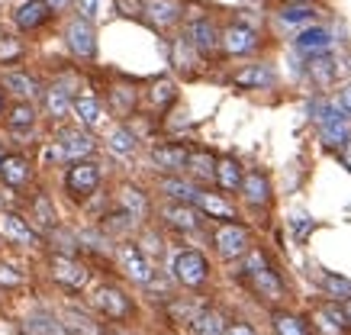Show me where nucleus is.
Returning a JSON list of instances; mask_svg holds the SVG:
<instances>
[{
  "label": "nucleus",
  "instance_id": "nucleus-1",
  "mask_svg": "<svg viewBox=\"0 0 351 335\" xmlns=\"http://www.w3.org/2000/svg\"><path fill=\"white\" fill-rule=\"evenodd\" d=\"M258 297H265V300H284V281L277 277L274 268H267V261L261 251H252L248 261L242 264V274H239Z\"/></svg>",
  "mask_w": 351,
  "mask_h": 335
},
{
  "label": "nucleus",
  "instance_id": "nucleus-2",
  "mask_svg": "<svg viewBox=\"0 0 351 335\" xmlns=\"http://www.w3.org/2000/svg\"><path fill=\"white\" fill-rule=\"evenodd\" d=\"M97 151V142L94 136H90V129H58L52 139V158L55 162H84V158H90Z\"/></svg>",
  "mask_w": 351,
  "mask_h": 335
},
{
  "label": "nucleus",
  "instance_id": "nucleus-3",
  "mask_svg": "<svg viewBox=\"0 0 351 335\" xmlns=\"http://www.w3.org/2000/svg\"><path fill=\"white\" fill-rule=\"evenodd\" d=\"M64 42L71 49L75 58L81 62H90L97 58V29H94V20H87V16H71V20L64 23Z\"/></svg>",
  "mask_w": 351,
  "mask_h": 335
},
{
  "label": "nucleus",
  "instance_id": "nucleus-4",
  "mask_svg": "<svg viewBox=\"0 0 351 335\" xmlns=\"http://www.w3.org/2000/svg\"><path fill=\"white\" fill-rule=\"evenodd\" d=\"M213 242H216V251H219L226 261L245 258V255H248V249H252V236H248V229L239 226V223H232V219L216 229Z\"/></svg>",
  "mask_w": 351,
  "mask_h": 335
},
{
  "label": "nucleus",
  "instance_id": "nucleus-5",
  "mask_svg": "<svg viewBox=\"0 0 351 335\" xmlns=\"http://www.w3.org/2000/svg\"><path fill=\"white\" fill-rule=\"evenodd\" d=\"M64 187H68V194L75 197V200H87V197L100 187V164L87 162V158L84 162L68 164V171H64Z\"/></svg>",
  "mask_w": 351,
  "mask_h": 335
},
{
  "label": "nucleus",
  "instance_id": "nucleus-6",
  "mask_svg": "<svg viewBox=\"0 0 351 335\" xmlns=\"http://www.w3.org/2000/svg\"><path fill=\"white\" fill-rule=\"evenodd\" d=\"M117 261H119V268H123V274H126L129 281H136V284H152L155 281L145 251L138 249V245H132V242H123V245H119Z\"/></svg>",
  "mask_w": 351,
  "mask_h": 335
},
{
  "label": "nucleus",
  "instance_id": "nucleus-7",
  "mask_svg": "<svg viewBox=\"0 0 351 335\" xmlns=\"http://www.w3.org/2000/svg\"><path fill=\"white\" fill-rule=\"evenodd\" d=\"M261 49V36L245 26V23H229L223 29V52L239 58V55H255Z\"/></svg>",
  "mask_w": 351,
  "mask_h": 335
},
{
  "label": "nucleus",
  "instance_id": "nucleus-8",
  "mask_svg": "<svg viewBox=\"0 0 351 335\" xmlns=\"http://www.w3.org/2000/svg\"><path fill=\"white\" fill-rule=\"evenodd\" d=\"M52 16H55V10H52L49 0H23L20 7L13 10V23H16V29H23V33L43 29Z\"/></svg>",
  "mask_w": 351,
  "mask_h": 335
},
{
  "label": "nucleus",
  "instance_id": "nucleus-9",
  "mask_svg": "<svg viewBox=\"0 0 351 335\" xmlns=\"http://www.w3.org/2000/svg\"><path fill=\"white\" fill-rule=\"evenodd\" d=\"M206 274H210V268H206V258H203L200 251H181L174 258V277L184 287H203Z\"/></svg>",
  "mask_w": 351,
  "mask_h": 335
},
{
  "label": "nucleus",
  "instance_id": "nucleus-10",
  "mask_svg": "<svg viewBox=\"0 0 351 335\" xmlns=\"http://www.w3.org/2000/svg\"><path fill=\"white\" fill-rule=\"evenodd\" d=\"M0 232H3V238H7L10 245H20V249L39 245V232H36L20 213H10V210L0 213Z\"/></svg>",
  "mask_w": 351,
  "mask_h": 335
},
{
  "label": "nucleus",
  "instance_id": "nucleus-11",
  "mask_svg": "<svg viewBox=\"0 0 351 335\" xmlns=\"http://www.w3.org/2000/svg\"><path fill=\"white\" fill-rule=\"evenodd\" d=\"M187 39L193 42V49L200 52V58H210L223 49V33L216 29V23L210 20H197L191 23V29H187Z\"/></svg>",
  "mask_w": 351,
  "mask_h": 335
},
{
  "label": "nucleus",
  "instance_id": "nucleus-12",
  "mask_svg": "<svg viewBox=\"0 0 351 335\" xmlns=\"http://www.w3.org/2000/svg\"><path fill=\"white\" fill-rule=\"evenodd\" d=\"M94 306L107 319H129L132 316V300L123 290H117V287H100L94 293Z\"/></svg>",
  "mask_w": 351,
  "mask_h": 335
},
{
  "label": "nucleus",
  "instance_id": "nucleus-13",
  "mask_svg": "<svg viewBox=\"0 0 351 335\" xmlns=\"http://www.w3.org/2000/svg\"><path fill=\"white\" fill-rule=\"evenodd\" d=\"M52 277L58 284H64L68 290H81L87 284V268L81 264V261H75L71 255H58V258H52Z\"/></svg>",
  "mask_w": 351,
  "mask_h": 335
},
{
  "label": "nucleus",
  "instance_id": "nucleus-14",
  "mask_svg": "<svg viewBox=\"0 0 351 335\" xmlns=\"http://www.w3.org/2000/svg\"><path fill=\"white\" fill-rule=\"evenodd\" d=\"M142 13H145V20L155 26V29H171L174 23L181 20V3L178 0H145L142 3Z\"/></svg>",
  "mask_w": 351,
  "mask_h": 335
},
{
  "label": "nucleus",
  "instance_id": "nucleus-15",
  "mask_svg": "<svg viewBox=\"0 0 351 335\" xmlns=\"http://www.w3.org/2000/svg\"><path fill=\"white\" fill-rule=\"evenodd\" d=\"M232 84L242 87V90H261V87H274L277 84V75H274V68H271V65L255 62V65H245L242 71H235Z\"/></svg>",
  "mask_w": 351,
  "mask_h": 335
},
{
  "label": "nucleus",
  "instance_id": "nucleus-16",
  "mask_svg": "<svg viewBox=\"0 0 351 335\" xmlns=\"http://www.w3.org/2000/svg\"><path fill=\"white\" fill-rule=\"evenodd\" d=\"M0 181L13 190H20L32 181V164L29 158H23V155H3V162H0Z\"/></svg>",
  "mask_w": 351,
  "mask_h": 335
},
{
  "label": "nucleus",
  "instance_id": "nucleus-17",
  "mask_svg": "<svg viewBox=\"0 0 351 335\" xmlns=\"http://www.w3.org/2000/svg\"><path fill=\"white\" fill-rule=\"evenodd\" d=\"M187 158H191V149H184V145H155V149H152L155 168H158V171H168V174L187 171Z\"/></svg>",
  "mask_w": 351,
  "mask_h": 335
},
{
  "label": "nucleus",
  "instance_id": "nucleus-18",
  "mask_svg": "<svg viewBox=\"0 0 351 335\" xmlns=\"http://www.w3.org/2000/svg\"><path fill=\"white\" fill-rule=\"evenodd\" d=\"M242 197L248 206H255V210H261V206H271V181H267L265 171H248L242 181Z\"/></svg>",
  "mask_w": 351,
  "mask_h": 335
},
{
  "label": "nucleus",
  "instance_id": "nucleus-19",
  "mask_svg": "<svg viewBox=\"0 0 351 335\" xmlns=\"http://www.w3.org/2000/svg\"><path fill=\"white\" fill-rule=\"evenodd\" d=\"M161 219L178 232H193L200 229V210H193L191 203H168L161 210Z\"/></svg>",
  "mask_w": 351,
  "mask_h": 335
},
{
  "label": "nucleus",
  "instance_id": "nucleus-20",
  "mask_svg": "<svg viewBox=\"0 0 351 335\" xmlns=\"http://www.w3.org/2000/svg\"><path fill=\"white\" fill-rule=\"evenodd\" d=\"M43 103H45V113L52 119H64L75 113V97H71V90L62 84L49 87V90H43Z\"/></svg>",
  "mask_w": 351,
  "mask_h": 335
},
{
  "label": "nucleus",
  "instance_id": "nucleus-21",
  "mask_svg": "<svg viewBox=\"0 0 351 335\" xmlns=\"http://www.w3.org/2000/svg\"><path fill=\"white\" fill-rule=\"evenodd\" d=\"M216 164H219V158H216L213 151L197 149V151H191V158H187V174H191L193 181H200V184H213Z\"/></svg>",
  "mask_w": 351,
  "mask_h": 335
},
{
  "label": "nucleus",
  "instance_id": "nucleus-22",
  "mask_svg": "<svg viewBox=\"0 0 351 335\" xmlns=\"http://www.w3.org/2000/svg\"><path fill=\"white\" fill-rule=\"evenodd\" d=\"M0 84L7 87L10 94H16L20 100H32L39 97V81L29 75V71H3Z\"/></svg>",
  "mask_w": 351,
  "mask_h": 335
},
{
  "label": "nucleus",
  "instance_id": "nucleus-23",
  "mask_svg": "<svg viewBox=\"0 0 351 335\" xmlns=\"http://www.w3.org/2000/svg\"><path fill=\"white\" fill-rule=\"evenodd\" d=\"M300 52H309V55H319V52H329L332 45V33L329 29H322V26H309L303 33L297 36V42H293Z\"/></svg>",
  "mask_w": 351,
  "mask_h": 335
},
{
  "label": "nucleus",
  "instance_id": "nucleus-24",
  "mask_svg": "<svg viewBox=\"0 0 351 335\" xmlns=\"http://www.w3.org/2000/svg\"><path fill=\"white\" fill-rule=\"evenodd\" d=\"M75 116L77 123L84 126V129H97V126H104V103L94 97H75Z\"/></svg>",
  "mask_w": 351,
  "mask_h": 335
},
{
  "label": "nucleus",
  "instance_id": "nucleus-25",
  "mask_svg": "<svg viewBox=\"0 0 351 335\" xmlns=\"http://www.w3.org/2000/svg\"><path fill=\"white\" fill-rule=\"evenodd\" d=\"M64 329L71 335H107L104 323L90 319V316L81 313V310H64Z\"/></svg>",
  "mask_w": 351,
  "mask_h": 335
},
{
  "label": "nucleus",
  "instance_id": "nucleus-26",
  "mask_svg": "<svg viewBox=\"0 0 351 335\" xmlns=\"http://www.w3.org/2000/svg\"><path fill=\"white\" fill-rule=\"evenodd\" d=\"M197 206H200V213H210V216L223 219V223L235 219L232 203H229V200H223L219 194H210V190H200V194H197Z\"/></svg>",
  "mask_w": 351,
  "mask_h": 335
},
{
  "label": "nucleus",
  "instance_id": "nucleus-27",
  "mask_svg": "<svg viewBox=\"0 0 351 335\" xmlns=\"http://www.w3.org/2000/svg\"><path fill=\"white\" fill-rule=\"evenodd\" d=\"M242 181H245V174H242V164L235 162V158H219V164H216V184L223 187V190H242Z\"/></svg>",
  "mask_w": 351,
  "mask_h": 335
},
{
  "label": "nucleus",
  "instance_id": "nucleus-28",
  "mask_svg": "<svg viewBox=\"0 0 351 335\" xmlns=\"http://www.w3.org/2000/svg\"><path fill=\"white\" fill-rule=\"evenodd\" d=\"M7 126L13 132H23L36 126V107H32V100H20V103H13L7 110Z\"/></svg>",
  "mask_w": 351,
  "mask_h": 335
},
{
  "label": "nucleus",
  "instance_id": "nucleus-29",
  "mask_svg": "<svg viewBox=\"0 0 351 335\" xmlns=\"http://www.w3.org/2000/svg\"><path fill=\"white\" fill-rule=\"evenodd\" d=\"M161 194L174 197L178 203H197V194H200V187L187 184V181H181V177H161Z\"/></svg>",
  "mask_w": 351,
  "mask_h": 335
},
{
  "label": "nucleus",
  "instance_id": "nucleus-30",
  "mask_svg": "<svg viewBox=\"0 0 351 335\" xmlns=\"http://www.w3.org/2000/svg\"><path fill=\"white\" fill-rule=\"evenodd\" d=\"M226 319L223 313H216V310H203L197 319L191 323V332L193 335H226Z\"/></svg>",
  "mask_w": 351,
  "mask_h": 335
},
{
  "label": "nucleus",
  "instance_id": "nucleus-31",
  "mask_svg": "<svg viewBox=\"0 0 351 335\" xmlns=\"http://www.w3.org/2000/svg\"><path fill=\"white\" fill-rule=\"evenodd\" d=\"M306 71L319 87H329L332 81H335V62H332L326 52L313 55V58H309V65H306Z\"/></svg>",
  "mask_w": 351,
  "mask_h": 335
},
{
  "label": "nucleus",
  "instance_id": "nucleus-32",
  "mask_svg": "<svg viewBox=\"0 0 351 335\" xmlns=\"http://www.w3.org/2000/svg\"><path fill=\"white\" fill-rule=\"evenodd\" d=\"M178 100V84L174 81H168V77H161V81H155L149 90V103L155 110H168L171 103Z\"/></svg>",
  "mask_w": 351,
  "mask_h": 335
},
{
  "label": "nucleus",
  "instance_id": "nucleus-33",
  "mask_svg": "<svg viewBox=\"0 0 351 335\" xmlns=\"http://www.w3.org/2000/svg\"><path fill=\"white\" fill-rule=\"evenodd\" d=\"M77 3V13L87 16V20H110L117 13V0H75Z\"/></svg>",
  "mask_w": 351,
  "mask_h": 335
},
{
  "label": "nucleus",
  "instance_id": "nucleus-34",
  "mask_svg": "<svg viewBox=\"0 0 351 335\" xmlns=\"http://www.w3.org/2000/svg\"><path fill=\"white\" fill-rule=\"evenodd\" d=\"M107 145L117 151V155H132L136 145H138V139H136V132L129 129V126H113V129L107 132Z\"/></svg>",
  "mask_w": 351,
  "mask_h": 335
},
{
  "label": "nucleus",
  "instance_id": "nucleus-35",
  "mask_svg": "<svg viewBox=\"0 0 351 335\" xmlns=\"http://www.w3.org/2000/svg\"><path fill=\"white\" fill-rule=\"evenodd\" d=\"M203 310H206V306H203V303H193V300H174V303H168V316L178 325H191L193 319L203 313Z\"/></svg>",
  "mask_w": 351,
  "mask_h": 335
},
{
  "label": "nucleus",
  "instance_id": "nucleus-36",
  "mask_svg": "<svg viewBox=\"0 0 351 335\" xmlns=\"http://www.w3.org/2000/svg\"><path fill=\"white\" fill-rule=\"evenodd\" d=\"M119 203H123V210L132 213L136 219H142L149 213V200H145V194H142L138 187H123V190H119Z\"/></svg>",
  "mask_w": 351,
  "mask_h": 335
},
{
  "label": "nucleus",
  "instance_id": "nucleus-37",
  "mask_svg": "<svg viewBox=\"0 0 351 335\" xmlns=\"http://www.w3.org/2000/svg\"><path fill=\"white\" fill-rule=\"evenodd\" d=\"M319 16L316 7H309V3H284V10H280V20L290 23V26H300V23H313Z\"/></svg>",
  "mask_w": 351,
  "mask_h": 335
},
{
  "label": "nucleus",
  "instance_id": "nucleus-38",
  "mask_svg": "<svg viewBox=\"0 0 351 335\" xmlns=\"http://www.w3.org/2000/svg\"><path fill=\"white\" fill-rule=\"evenodd\" d=\"M26 55V45L16 36H0V65H16Z\"/></svg>",
  "mask_w": 351,
  "mask_h": 335
},
{
  "label": "nucleus",
  "instance_id": "nucleus-39",
  "mask_svg": "<svg viewBox=\"0 0 351 335\" xmlns=\"http://www.w3.org/2000/svg\"><path fill=\"white\" fill-rule=\"evenodd\" d=\"M62 325L64 323H55L49 316H29L23 329H26V335H62Z\"/></svg>",
  "mask_w": 351,
  "mask_h": 335
},
{
  "label": "nucleus",
  "instance_id": "nucleus-40",
  "mask_svg": "<svg viewBox=\"0 0 351 335\" xmlns=\"http://www.w3.org/2000/svg\"><path fill=\"white\" fill-rule=\"evenodd\" d=\"M274 329H277V335H306V325H303V319H297V316H287V313H277L274 316Z\"/></svg>",
  "mask_w": 351,
  "mask_h": 335
},
{
  "label": "nucleus",
  "instance_id": "nucleus-41",
  "mask_svg": "<svg viewBox=\"0 0 351 335\" xmlns=\"http://www.w3.org/2000/svg\"><path fill=\"white\" fill-rule=\"evenodd\" d=\"M322 287L332 293V297H341V300H351V281L345 277H335V274H319Z\"/></svg>",
  "mask_w": 351,
  "mask_h": 335
},
{
  "label": "nucleus",
  "instance_id": "nucleus-42",
  "mask_svg": "<svg viewBox=\"0 0 351 335\" xmlns=\"http://www.w3.org/2000/svg\"><path fill=\"white\" fill-rule=\"evenodd\" d=\"M110 97L117 100V110H119V113H129V110L136 107L138 94L132 90V87H113V94H110Z\"/></svg>",
  "mask_w": 351,
  "mask_h": 335
},
{
  "label": "nucleus",
  "instance_id": "nucleus-43",
  "mask_svg": "<svg viewBox=\"0 0 351 335\" xmlns=\"http://www.w3.org/2000/svg\"><path fill=\"white\" fill-rule=\"evenodd\" d=\"M290 229H293V238H306L309 229H313V219L306 213H297V216L290 219Z\"/></svg>",
  "mask_w": 351,
  "mask_h": 335
},
{
  "label": "nucleus",
  "instance_id": "nucleus-44",
  "mask_svg": "<svg viewBox=\"0 0 351 335\" xmlns=\"http://www.w3.org/2000/svg\"><path fill=\"white\" fill-rule=\"evenodd\" d=\"M20 284H23L20 271H13L10 264H3V261H0V287H20Z\"/></svg>",
  "mask_w": 351,
  "mask_h": 335
},
{
  "label": "nucleus",
  "instance_id": "nucleus-45",
  "mask_svg": "<svg viewBox=\"0 0 351 335\" xmlns=\"http://www.w3.org/2000/svg\"><path fill=\"white\" fill-rule=\"evenodd\" d=\"M226 335H255V329H252V325H245V323H235V325L226 329Z\"/></svg>",
  "mask_w": 351,
  "mask_h": 335
},
{
  "label": "nucleus",
  "instance_id": "nucleus-46",
  "mask_svg": "<svg viewBox=\"0 0 351 335\" xmlns=\"http://www.w3.org/2000/svg\"><path fill=\"white\" fill-rule=\"evenodd\" d=\"M339 107L345 110V113H351V84H348V87H345V90H341V94H339Z\"/></svg>",
  "mask_w": 351,
  "mask_h": 335
},
{
  "label": "nucleus",
  "instance_id": "nucleus-47",
  "mask_svg": "<svg viewBox=\"0 0 351 335\" xmlns=\"http://www.w3.org/2000/svg\"><path fill=\"white\" fill-rule=\"evenodd\" d=\"M49 3H52V10H55V13H64L68 7H71V3H75V0H49Z\"/></svg>",
  "mask_w": 351,
  "mask_h": 335
},
{
  "label": "nucleus",
  "instance_id": "nucleus-48",
  "mask_svg": "<svg viewBox=\"0 0 351 335\" xmlns=\"http://www.w3.org/2000/svg\"><path fill=\"white\" fill-rule=\"evenodd\" d=\"M341 162H345V168L351 171V139L345 142V145H341Z\"/></svg>",
  "mask_w": 351,
  "mask_h": 335
},
{
  "label": "nucleus",
  "instance_id": "nucleus-49",
  "mask_svg": "<svg viewBox=\"0 0 351 335\" xmlns=\"http://www.w3.org/2000/svg\"><path fill=\"white\" fill-rule=\"evenodd\" d=\"M341 310H345V319H348V325H351V300L341 303Z\"/></svg>",
  "mask_w": 351,
  "mask_h": 335
},
{
  "label": "nucleus",
  "instance_id": "nucleus-50",
  "mask_svg": "<svg viewBox=\"0 0 351 335\" xmlns=\"http://www.w3.org/2000/svg\"><path fill=\"white\" fill-rule=\"evenodd\" d=\"M0 116H3V90H0Z\"/></svg>",
  "mask_w": 351,
  "mask_h": 335
},
{
  "label": "nucleus",
  "instance_id": "nucleus-51",
  "mask_svg": "<svg viewBox=\"0 0 351 335\" xmlns=\"http://www.w3.org/2000/svg\"><path fill=\"white\" fill-rule=\"evenodd\" d=\"M287 3H309V0H287Z\"/></svg>",
  "mask_w": 351,
  "mask_h": 335
},
{
  "label": "nucleus",
  "instance_id": "nucleus-52",
  "mask_svg": "<svg viewBox=\"0 0 351 335\" xmlns=\"http://www.w3.org/2000/svg\"><path fill=\"white\" fill-rule=\"evenodd\" d=\"M0 162H3V149H0Z\"/></svg>",
  "mask_w": 351,
  "mask_h": 335
}]
</instances>
